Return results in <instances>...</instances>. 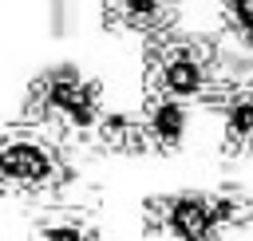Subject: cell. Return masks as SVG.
<instances>
[{"instance_id":"6da1fadb","label":"cell","mask_w":253,"mask_h":241,"mask_svg":"<svg viewBox=\"0 0 253 241\" xmlns=\"http://www.w3.org/2000/svg\"><path fill=\"white\" fill-rule=\"evenodd\" d=\"M71 178L63 150L43 134V122L0 126V190L12 194H47Z\"/></svg>"},{"instance_id":"7a4b0ae2","label":"cell","mask_w":253,"mask_h":241,"mask_svg":"<svg viewBox=\"0 0 253 241\" xmlns=\"http://www.w3.org/2000/svg\"><path fill=\"white\" fill-rule=\"evenodd\" d=\"M28 111L43 126L95 130L103 119V95L99 83L87 79L75 63H55L28 87Z\"/></svg>"},{"instance_id":"3957f363","label":"cell","mask_w":253,"mask_h":241,"mask_svg":"<svg viewBox=\"0 0 253 241\" xmlns=\"http://www.w3.org/2000/svg\"><path fill=\"white\" fill-rule=\"evenodd\" d=\"M146 87L174 95V99H186V103L217 95L221 83H217L213 47L202 40H170V36L154 40L146 47Z\"/></svg>"},{"instance_id":"277c9868","label":"cell","mask_w":253,"mask_h":241,"mask_svg":"<svg viewBox=\"0 0 253 241\" xmlns=\"http://www.w3.org/2000/svg\"><path fill=\"white\" fill-rule=\"evenodd\" d=\"M146 229L166 241H221L225 225L217 217L213 194H166L146 201Z\"/></svg>"},{"instance_id":"5b68a950","label":"cell","mask_w":253,"mask_h":241,"mask_svg":"<svg viewBox=\"0 0 253 241\" xmlns=\"http://www.w3.org/2000/svg\"><path fill=\"white\" fill-rule=\"evenodd\" d=\"M142 130H146L150 150H166V154L178 150L190 134V103L162 95V91H150L146 107H142Z\"/></svg>"},{"instance_id":"8992f818","label":"cell","mask_w":253,"mask_h":241,"mask_svg":"<svg viewBox=\"0 0 253 241\" xmlns=\"http://www.w3.org/2000/svg\"><path fill=\"white\" fill-rule=\"evenodd\" d=\"M217 115H221V150L225 154H249L253 150V83H225L217 91Z\"/></svg>"},{"instance_id":"52a82bcc","label":"cell","mask_w":253,"mask_h":241,"mask_svg":"<svg viewBox=\"0 0 253 241\" xmlns=\"http://www.w3.org/2000/svg\"><path fill=\"white\" fill-rule=\"evenodd\" d=\"M174 20V0H107V24L130 32H166Z\"/></svg>"},{"instance_id":"ba28073f","label":"cell","mask_w":253,"mask_h":241,"mask_svg":"<svg viewBox=\"0 0 253 241\" xmlns=\"http://www.w3.org/2000/svg\"><path fill=\"white\" fill-rule=\"evenodd\" d=\"M32 241H99V225L83 209H59L32 225Z\"/></svg>"},{"instance_id":"9c48e42d","label":"cell","mask_w":253,"mask_h":241,"mask_svg":"<svg viewBox=\"0 0 253 241\" xmlns=\"http://www.w3.org/2000/svg\"><path fill=\"white\" fill-rule=\"evenodd\" d=\"M95 134H99V142H103L107 150H130V154L150 150V146H146L142 119H130V115H115V111H107V115L99 119Z\"/></svg>"},{"instance_id":"30bf717a","label":"cell","mask_w":253,"mask_h":241,"mask_svg":"<svg viewBox=\"0 0 253 241\" xmlns=\"http://www.w3.org/2000/svg\"><path fill=\"white\" fill-rule=\"evenodd\" d=\"M213 201H217V217H221L225 233L253 221V194H245L241 186H221V190H213Z\"/></svg>"},{"instance_id":"8fae6325","label":"cell","mask_w":253,"mask_h":241,"mask_svg":"<svg viewBox=\"0 0 253 241\" xmlns=\"http://www.w3.org/2000/svg\"><path fill=\"white\" fill-rule=\"evenodd\" d=\"M221 16H225V24L253 47V0H221Z\"/></svg>"}]
</instances>
